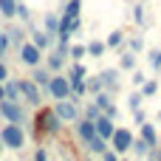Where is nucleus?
I'll use <instances>...</instances> for the list:
<instances>
[{
    "instance_id": "obj_1",
    "label": "nucleus",
    "mask_w": 161,
    "mask_h": 161,
    "mask_svg": "<svg viewBox=\"0 0 161 161\" xmlns=\"http://www.w3.org/2000/svg\"><path fill=\"white\" fill-rule=\"evenodd\" d=\"M79 8H82V0H68V3H65V8H62L59 31H57L62 51H65V42L71 40V34H76V28H79Z\"/></svg>"
},
{
    "instance_id": "obj_2",
    "label": "nucleus",
    "mask_w": 161,
    "mask_h": 161,
    "mask_svg": "<svg viewBox=\"0 0 161 161\" xmlns=\"http://www.w3.org/2000/svg\"><path fill=\"white\" fill-rule=\"evenodd\" d=\"M0 142H3V147H8V150H23V147H25V133H23V127H20L17 122H8V125L0 130Z\"/></svg>"
},
{
    "instance_id": "obj_3",
    "label": "nucleus",
    "mask_w": 161,
    "mask_h": 161,
    "mask_svg": "<svg viewBox=\"0 0 161 161\" xmlns=\"http://www.w3.org/2000/svg\"><path fill=\"white\" fill-rule=\"evenodd\" d=\"M54 113H57L62 122H76V119H79V102H76V99L71 102V96H68V99H54Z\"/></svg>"
},
{
    "instance_id": "obj_4",
    "label": "nucleus",
    "mask_w": 161,
    "mask_h": 161,
    "mask_svg": "<svg viewBox=\"0 0 161 161\" xmlns=\"http://www.w3.org/2000/svg\"><path fill=\"white\" fill-rule=\"evenodd\" d=\"M37 127H40L42 133H59L62 119L54 113V108H51V110H40V113H37Z\"/></svg>"
},
{
    "instance_id": "obj_5",
    "label": "nucleus",
    "mask_w": 161,
    "mask_h": 161,
    "mask_svg": "<svg viewBox=\"0 0 161 161\" xmlns=\"http://www.w3.org/2000/svg\"><path fill=\"white\" fill-rule=\"evenodd\" d=\"M48 93H51L54 99H68V96H71V82H68V76L51 74V79H48Z\"/></svg>"
},
{
    "instance_id": "obj_6",
    "label": "nucleus",
    "mask_w": 161,
    "mask_h": 161,
    "mask_svg": "<svg viewBox=\"0 0 161 161\" xmlns=\"http://www.w3.org/2000/svg\"><path fill=\"white\" fill-rule=\"evenodd\" d=\"M0 116L6 122H17V125L25 119V113H23V108H20L17 99H0Z\"/></svg>"
},
{
    "instance_id": "obj_7",
    "label": "nucleus",
    "mask_w": 161,
    "mask_h": 161,
    "mask_svg": "<svg viewBox=\"0 0 161 161\" xmlns=\"http://www.w3.org/2000/svg\"><path fill=\"white\" fill-rule=\"evenodd\" d=\"M110 142H113V150L122 156V153H127V150H130V144H133V133H130L127 127H116V130H113V136H110Z\"/></svg>"
},
{
    "instance_id": "obj_8",
    "label": "nucleus",
    "mask_w": 161,
    "mask_h": 161,
    "mask_svg": "<svg viewBox=\"0 0 161 161\" xmlns=\"http://www.w3.org/2000/svg\"><path fill=\"white\" fill-rule=\"evenodd\" d=\"M20 59L25 62V65H40V59H42V48H37L34 42H23L20 45Z\"/></svg>"
},
{
    "instance_id": "obj_9",
    "label": "nucleus",
    "mask_w": 161,
    "mask_h": 161,
    "mask_svg": "<svg viewBox=\"0 0 161 161\" xmlns=\"http://www.w3.org/2000/svg\"><path fill=\"white\" fill-rule=\"evenodd\" d=\"M17 82H20V96H23L25 102H31V105H40V102H42L37 82H31V79H17Z\"/></svg>"
},
{
    "instance_id": "obj_10",
    "label": "nucleus",
    "mask_w": 161,
    "mask_h": 161,
    "mask_svg": "<svg viewBox=\"0 0 161 161\" xmlns=\"http://www.w3.org/2000/svg\"><path fill=\"white\" fill-rule=\"evenodd\" d=\"M93 125H96V136H102V139H108V142H110V136H113V130H116L113 119H110V116H105V113H99V116L93 119Z\"/></svg>"
},
{
    "instance_id": "obj_11",
    "label": "nucleus",
    "mask_w": 161,
    "mask_h": 161,
    "mask_svg": "<svg viewBox=\"0 0 161 161\" xmlns=\"http://www.w3.org/2000/svg\"><path fill=\"white\" fill-rule=\"evenodd\" d=\"M76 136H79L82 142H91V139L96 136V125H93V119H76Z\"/></svg>"
},
{
    "instance_id": "obj_12",
    "label": "nucleus",
    "mask_w": 161,
    "mask_h": 161,
    "mask_svg": "<svg viewBox=\"0 0 161 161\" xmlns=\"http://www.w3.org/2000/svg\"><path fill=\"white\" fill-rule=\"evenodd\" d=\"M31 42H34L37 48H48V45L54 42V37H51V34L42 28V31H31Z\"/></svg>"
},
{
    "instance_id": "obj_13",
    "label": "nucleus",
    "mask_w": 161,
    "mask_h": 161,
    "mask_svg": "<svg viewBox=\"0 0 161 161\" xmlns=\"http://www.w3.org/2000/svg\"><path fill=\"white\" fill-rule=\"evenodd\" d=\"M99 79H102V85L110 91V88H116V79H119V71L116 68H105L102 74H99Z\"/></svg>"
},
{
    "instance_id": "obj_14",
    "label": "nucleus",
    "mask_w": 161,
    "mask_h": 161,
    "mask_svg": "<svg viewBox=\"0 0 161 161\" xmlns=\"http://www.w3.org/2000/svg\"><path fill=\"white\" fill-rule=\"evenodd\" d=\"M3 93H6V99H17L20 102V82L17 79H6L3 82Z\"/></svg>"
},
{
    "instance_id": "obj_15",
    "label": "nucleus",
    "mask_w": 161,
    "mask_h": 161,
    "mask_svg": "<svg viewBox=\"0 0 161 161\" xmlns=\"http://www.w3.org/2000/svg\"><path fill=\"white\" fill-rule=\"evenodd\" d=\"M48 79H51L48 71H42V68H37V65L31 68V82H37L40 88H48Z\"/></svg>"
},
{
    "instance_id": "obj_16",
    "label": "nucleus",
    "mask_w": 161,
    "mask_h": 161,
    "mask_svg": "<svg viewBox=\"0 0 161 161\" xmlns=\"http://www.w3.org/2000/svg\"><path fill=\"white\" fill-rule=\"evenodd\" d=\"M142 139L150 144V147H156L158 144V136H156V130H153V125H147V122H142Z\"/></svg>"
},
{
    "instance_id": "obj_17",
    "label": "nucleus",
    "mask_w": 161,
    "mask_h": 161,
    "mask_svg": "<svg viewBox=\"0 0 161 161\" xmlns=\"http://www.w3.org/2000/svg\"><path fill=\"white\" fill-rule=\"evenodd\" d=\"M0 14H3L6 20L17 17V0H0Z\"/></svg>"
},
{
    "instance_id": "obj_18",
    "label": "nucleus",
    "mask_w": 161,
    "mask_h": 161,
    "mask_svg": "<svg viewBox=\"0 0 161 161\" xmlns=\"http://www.w3.org/2000/svg\"><path fill=\"white\" fill-rule=\"evenodd\" d=\"M85 144L91 147V153H99V156L108 150V139H102V136H93V139H91V142H85Z\"/></svg>"
},
{
    "instance_id": "obj_19",
    "label": "nucleus",
    "mask_w": 161,
    "mask_h": 161,
    "mask_svg": "<svg viewBox=\"0 0 161 161\" xmlns=\"http://www.w3.org/2000/svg\"><path fill=\"white\" fill-rule=\"evenodd\" d=\"M85 48H88V57H102V54L108 51V45H105L102 40H93V42H88Z\"/></svg>"
},
{
    "instance_id": "obj_20",
    "label": "nucleus",
    "mask_w": 161,
    "mask_h": 161,
    "mask_svg": "<svg viewBox=\"0 0 161 161\" xmlns=\"http://www.w3.org/2000/svg\"><path fill=\"white\" fill-rule=\"evenodd\" d=\"M62 65H65V57H62V48H59V51H54V54H48V68H51V71H59Z\"/></svg>"
},
{
    "instance_id": "obj_21",
    "label": "nucleus",
    "mask_w": 161,
    "mask_h": 161,
    "mask_svg": "<svg viewBox=\"0 0 161 161\" xmlns=\"http://www.w3.org/2000/svg\"><path fill=\"white\" fill-rule=\"evenodd\" d=\"M42 23H45V31H48L51 37L59 31V17H57V14H45V20H42Z\"/></svg>"
},
{
    "instance_id": "obj_22",
    "label": "nucleus",
    "mask_w": 161,
    "mask_h": 161,
    "mask_svg": "<svg viewBox=\"0 0 161 161\" xmlns=\"http://www.w3.org/2000/svg\"><path fill=\"white\" fill-rule=\"evenodd\" d=\"M119 68H122V71H133V68H136V54H133V51L122 54V62H119Z\"/></svg>"
},
{
    "instance_id": "obj_23",
    "label": "nucleus",
    "mask_w": 161,
    "mask_h": 161,
    "mask_svg": "<svg viewBox=\"0 0 161 161\" xmlns=\"http://www.w3.org/2000/svg\"><path fill=\"white\" fill-rule=\"evenodd\" d=\"M68 79H88V71H85V65H82V62H74V65H71V74H68Z\"/></svg>"
},
{
    "instance_id": "obj_24",
    "label": "nucleus",
    "mask_w": 161,
    "mask_h": 161,
    "mask_svg": "<svg viewBox=\"0 0 161 161\" xmlns=\"http://www.w3.org/2000/svg\"><path fill=\"white\" fill-rule=\"evenodd\" d=\"M68 82H71V93H74V99H76V96H82V93H88L85 79H68Z\"/></svg>"
},
{
    "instance_id": "obj_25",
    "label": "nucleus",
    "mask_w": 161,
    "mask_h": 161,
    "mask_svg": "<svg viewBox=\"0 0 161 161\" xmlns=\"http://www.w3.org/2000/svg\"><path fill=\"white\" fill-rule=\"evenodd\" d=\"M68 57H71L74 62H79L82 57H88V48H85V45H71V48H68Z\"/></svg>"
},
{
    "instance_id": "obj_26",
    "label": "nucleus",
    "mask_w": 161,
    "mask_h": 161,
    "mask_svg": "<svg viewBox=\"0 0 161 161\" xmlns=\"http://www.w3.org/2000/svg\"><path fill=\"white\" fill-rule=\"evenodd\" d=\"M17 17H20L23 23H31V8H28L25 3H20V0H17Z\"/></svg>"
},
{
    "instance_id": "obj_27",
    "label": "nucleus",
    "mask_w": 161,
    "mask_h": 161,
    "mask_svg": "<svg viewBox=\"0 0 161 161\" xmlns=\"http://www.w3.org/2000/svg\"><path fill=\"white\" fill-rule=\"evenodd\" d=\"M122 40H125V34H122V31H113V34L105 40V45H108V48H119V45H122Z\"/></svg>"
},
{
    "instance_id": "obj_28",
    "label": "nucleus",
    "mask_w": 161,
    "mask_h": 161,
    "mask_svg": "<svg viewBox=\"0 0 161 161\" xmlns=\"http://www.w3.org/2000/svg\"><path fill=\"white\" fill-rule=\"evenodd\" d=\"M130 147L136 150V156H150V150H153V147H150V144H147L144 139H142V142H133Z\"/></svg>"
},
{
    "instance_id": "obj_29",
    "label": "nucleus",
    "mask_w": 161,
    "mask_h": 161,
    "mask_svg": "<svg viewBox=\"0 0 161 161\" xmlns=\"http://www.w3.org/2000/svg\"><path fill=\"white\" fill-rule=\"evenodd\" d=\"M158 91V85L153 82V79H147V82H142V96H153Z\"/></svg>"
},
{
    "instance_id": "obj_30",
    "label": "nucleus",
    "mask_w": 161,
    "mask_h": 161,
    "mask_svg": "<svg viewBox=\"0 0 161 161\" xmlns=\"http://www.w3.org/2000/svg\"><path fill=\"white\" fill-rule=\"evenodd\" d=\"M93 105H99V110H105V108L110 105V96H108L105 91H99V93H96V99H93Z\"/></svg>"
},
{
    "instance_id": "obj_31",
    "label": "nucleus",
    "mask_w": 161,
    "mask_h": 161,
    "mask_svg": "<svg viewBox=\"0 0 161 161\" xmlns=\"http://www.w3.org/2000/svg\"><path fill=\"white\" fill-rule=\"evenodd\" d=\"M85 85H88V91H91V93L105 91V85H102V79H99V76H96V79H91V82H85Z\"/></svg>"
},
{
    "instance_id": "obj_32",
    "label": "nucleus",
    "mask_w": 161,
    "mask_h": 161,
    "mask_svg": "<svg viewBox=\"0 0 161 161\" xmlns=\"http://www.w3.org/2000/svg\"><path fill=\"white\" fill-rule=\"evenodd\" d=\"M8 42H23V31L20 28H11L8 31Z\"/></svg>"
},
{
    "instance_id": "obj_33",
    "label": "nucleus",
    "mask_w": 161,
    "mask_h": 161,
    "mask_svg": "<svg viewBox=\"0 0 161 161\" xmlns=\"http://www.w3.org/2000/svg\"><path fill=\"white\" fill-rule=\"evenodd\" d=\"M102 110H99V105H88V110H85V119H96Z\"/></svg>"
},
{
    "instance_id": "obj_34",
    "label": "nucleus",
    "mask_w": 161,
    "mask_h": 161,
    "mask_svg": "<svg viewBox=\"0 0 161 161\" xmlns=\"http://www.w3.org/2000/svg\"><path fill=\"white\" fill-rule=\"evenodd\" d=\"M150 65H153L156 71L161 68V51H153V54H150Z\"/></svg>"
},
{
    "instance_id": "obj_35",
    "label": "nucleus",
    "mask_w": 161,
    "mask_h": 161,
    "mask_svg": "<svg viewBox=\"0 0 161 161\" xmlns=\"http://www.w3.org/2000/svg\"><path fill=\"white\" fill-rule=\"evenodd\" d=\"M102 113H105V116H110V119H116V116H119V108H116V105H108Z\"/></svg>"
},
{
    "instance_id": "obj_36",
    "label": "nucleus",
    "mask_w": 161,
    "mask_h": 161,
    "mask_svg": "<svg viewBox=\"0 0 161 161\" xmlns=\"http://www.w3.org/2000/svg\"><path fill=\"white\" fill-rule=\"evenodd\" d=\"M130 108H133V110L142 108V93H133V96H130Z\"/></svg>"
},
{
    "instance_id": "obj_37",
    "label": "nucleus",
    "mask_w": 161,
    "mask_h": 161,
    "mask_svg": "<svg viewBox=\"0 0 161 161\" xmlns=\"http://www.w3.org/2000/svg\"><path fill=\"white\" fill-rule=\"evenodd\" d=\"M0 45H3V48H6V51H8V45H11V42H8V34H6V31H3V28H0Z\"/></svg>"
},
{
    "instance_id": "obj_38",
    "label": "nucleus",
    "mask_w": 161,
    "mask_h": 161,
    "mask_svg": "<svg viewBox=\"0 0 161 161\" xmlns=\"http://www.w3.org/2000/svg\"><path fill=\"white\" fill-rule=\"evenodd\" d=\"M133 17H136V23H144V8H142V6H139V8H136V14H133Z\"/></svg>"
},
{
    "instance_id": "obj_39",
    "label": "nucleus",
    "mask_w": 161,
    "mask_h": 161,
    "mask_svg": "<svg viewBox=\"0 0 161 161\" xmlns=\"http://www.w3.org/2000/svg\"><path fill=\"white\" fill-rule=\"evenodd\" d=\"M142 82H144V74L136 71V74H133V85H142Z\"/></svg>"
},
{
    "instance_id": "obj_40",
    "label": "nucleus",
    "mask_w": 161,
    "mask_h": 161,
    "mask_svg": "<svg viewBox=\"0 0 161 161\" xmlns=\"http://www.w3.org/2000/svg\"><path fill=\"white\" fill-rule=\"evenodd\" d=\"M6 79H8V68L0 62V82H6Z\"/></svg>"
},
{
    "instance_id": "obj_41",
    "label": "nucleus",
    "mask_w": 161,
    "mask_h": 161,
    "mask_svg": "<svg viewBox=\"0 0 161 161\" xmlns=\"http://www.w3.org/2000/svg\"><path fill=\"white\" fill-rule=\"evenodd\" d=\"M130 48H133V51H139V48H142V40H139V37H133V40H130Z\"/></svg>"
},
{
    "instance_id": "obj_42",
    "label": "nucleus",
    "mask_w": 161,
    "mask_h": 161,
    "mask_svg": "<svg viewBox=\"0 0 161 161\" xmlns=\"http://www.w3.org/2000/svg\"><path fill=\"white\" fill-rule=\"evenodd\" d=\"M34 158H37V161H45V158H48V153H45V150H37V153H34Z\"/></svg>"
},
{
    "instance_id": "obj_43",
    "label": "nucleus",
    "mask_w": 161,
    "mask_h": 161,
    "mask_svg": "<svg viewBox=\"0 0 161 161\" xmlns=\"http://www.w3.org/2000/svg\"><path fill=\"white\" fill-rule=\"evenodd\" d=\"M0 99H6V93H3V82H0Z\"/></svg>"
},
{
    "instance_id": "obj_44",
    "label": "nucleus",
    "mask_w": 161,
    "mask_h": 161,
    "mask_svg": "<svg viewBox=\"0 0 161 161\" xmlns=\"http://www.w3.org/2000/svg\"><path fill=\"white\" fill-rule=\"evenodd\" d=\"M3 54H6V48H3V45H0V59H3Z\"/></svg>"
},
{
    "instance_id": "obj_45",
    "label": "nucleus",
    "mask_w": 161,
    "mask_h": 161,
    "mask_svg": "<svg viewBox=\"0 0 161 161\" xmlns=\"http://www.w3.org/2000/svg\"><path fill=\"white\" fill-rule=\"evenodd\" d=\"M0 156H3V142H0Z\"/></svg>"
},
{
    "instance_id": "obj_46",
    "label": "nucleus",
    "mask_w": 161,
    "mask_h": 161,
    "mask_svg": "<svg viewBox=\"0 0 161 161\" xmlns=\"http://www.w3.org/2000/svg\"><path fill=\"white\" fill-rule=\"evenodd\" d=\"M156 158H161V153H156Z\"/></svg>"
},
{
    "instance_id": "obj_47",
    "label": "nucleus",
    "mask_w": 161,
    "mask_h": 161,
    "mask_svg": "<svg viewBox=\"0 0 161 161\" xmlns=\"http://www.w3.org/2000/svg\"><path fill=\"white\" fill-rule=\"evenodd\" d=\"M158 116H161V113H158Z\"/></svg>"
}]
</instances>
